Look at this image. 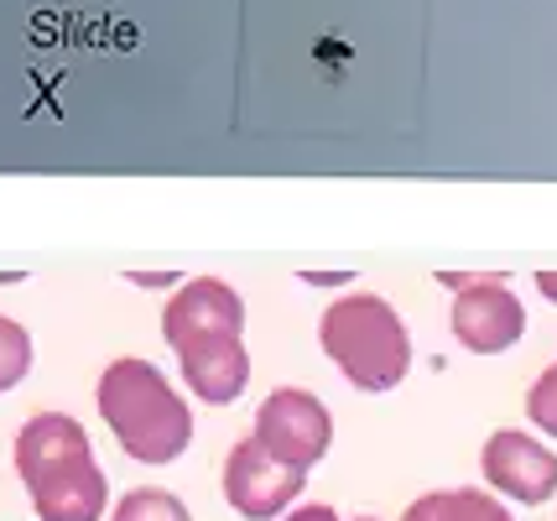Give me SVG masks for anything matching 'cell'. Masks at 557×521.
Masks as SVG:
<instances>
[{"instance_id":"7","label":"cell","mask_w":557,"mask_h":521,"mask_svg":"<svg viewBox=\"0 0 557 521\" xmlns=\"http://www.w3.org/2000/svg\"><path fill=\"white\" fill-rule=\"evenodd\" d=\"M203 334H245V302L230 282L219 276H194L183 282L162 308V339L172 349L203 339Z\"/></svg>"},{"instance_id":"5","label":"cell","mask_w":557,"mask_h":521,"mask_svg":"<svg viewBox=\"0 0 557 521\" xmlns=\"http://www.w3.org/2000/svg\"><path fill=\"white\" fill-rule=\"evenodd\" d=\"M454 339L474 355H500L527 334V308L516 302L506 282L495 276H463L459 293H454Z\"/></svg>"},{"instance_id":"2","label":"cell","mask_w":557,"mask_h":521,"mask_svg":"<svg viewBox=\"0 0 557 521\" xmlns=\"http://www.w3.org/2000/svg\"><path fill=\"white\" fill-rule=\"evenodd\" d=\"M99 418L136 464H172L194 444V412L151 360H110L99 375Z\"/></svg>"},{"instance_id":"8","label":"cell","mask_w":557,"mask_h":521,"mask_svg":"<svg viewBox=\"0 0 557 521\" xmlns=\"http://www.w3.org/2000/svg\"><path fill=\"white\" fill-rule=\"evenodd\" d=\"M480 470L500 496L521 500V506H542V500L557 496V459L516 427L490 438L485 454H480Z\"/></svg>"},{"instance_id":"14","label":"cell","mask_w":557,"mask_h":521,"mask_svg":"<svg viewBox=\"0 0 557 521\" xmlns=\"http://www.w3.org/2000/svg\"><path fill=\"white\" fill-rule=\"evenodd\" d=\"M287 521H339V511H334V506H302V511H292Z\"/></svg>"},{"instance_id":"3","label":"cell","mask_w":557,"mask_h":521,"mask_svg":"<svg viewBox=\"0 0 557 521\" xmlns=\"http://www.w3.org/2000/svg\"><path fill=\"white\" fill-rule=\"evenodd\" d=\"M318 345L360 392H391L412 371V339L396 308L375 293H349L329 302L318 319Z\"/></svg>"},{"instance_id":"10","label":"cell","mask_w":557,"mask_h":521,"mask_svg":"<svg viewBox=\"0 0 557 521\" xmlns=\"http://www.w3.org/2000/svg\"><path fill=\"white\" fill-rule=\"evenodd\" d=\"M401 521H510V511L490 491H433V496H417Z\"/></svg>"},{"instance_id":"16","label":"cell","mask_w":557,"mask_h":521,"mask_svg":"<svg viewBox=\"0 0 557 521\" xmlns=\"http://www.w3.org/2000/svg\"><path fill=\"white\" fill-rule=\"evenodd\" d=\"M364 521H375V517H364Z\"/></svg>"},{"instance_id":"12","label":"cell","mask_w":557,"mask_h":521,"mask_svg":"<svg viewBox=\"0 0 557 521\" xmlns=\"http://www.w3.org/2000/svg\"><path fill=\"white\" fill-rule=\"evenodd\" d=\"M32 334H26L16 319H5L0 313V392H11V386H22L26 371H32Z\"/></svg>"},{"instance_id":"13","label":"cell","mask_w":557,"mask_h":521,"mask_svg":"<svg viewBox=\"0 0 557 521\" xmlns=\"http://www.w3.org/2000/svg\"><path fill=\"white\" fill-rule=\"evenodd\" d=\"M527 418H532L542 433L557 438V365H547V371L532 381V392H527Z\"/></svg>"},{"instance_id":"4","label":"cell","mask_w":557,"mask_h":521,"mask_svg":"<svg viewBox=\"0 0 557 521\" xmlns=\"http://www.w3.org/2000/svg\"><path fill=\"white\" fill-rule=\"evenodd\" d=\"M256 444L267 448L276 464H292V470H313L318 459L334 444V418L329 407L313 397V392H297V386H282L271 392L261 407H256Z\"/></svg>"},{"instance_id":"9","label":"cell","mask_w":557,"mask_h":521,"mask_svg":"<svg viewBox=\"0 0 557 521\" xmlns=\"http://www.w3.org/2000/svg\"><path fill=\"white\" fill-rule=\"evenodd\" d=\"M172 355H177L183 381L194 386V397L203 401V407H230V401L245 392V381H250L245 334H203V339L177 345Z\"/></svg>"},{"instance_id":"6","label":"cell","mask_w":557,"mask_h":521,"mask_svg":"<svg viewBox=\"0 0 557 521\" xmlns=\"http://www.w3.org/2000/svg\"><path fill=\"white\" fill-rule=\"evenodd\" d=\"M308 485V470H292V464H276L256 438H240L224 459V500L250 521L282 517L292 500L302 496Z\"/></svg>"},{"instance_id":"1","label":"cell","mask_w":557,"mask_h":521,"mask_svg":"<svg viewBox=\"0 0 557 521\" xmlns=\"http://www.w3.org/2000/svg\"><path fill=\"white\" fill-rule=\"evenodd\" d=\"M16 474L42 521H99L110 511V485L95 464L89 433L69 412H37L22 422Z\"/></svg>"},{"instance_id":"15","label":"cell","mask_w":557,"mask_h":521,"mask_svg":"<svg viewBox=\"0 0 557 521\" xmlns=\"http://www.w3.org/2000/svg\"><path fill=\"white\" fill-rule=\"evenodd\" d=\"M536 287H542L547 302H557V272H536Z\"/></svg>"},{"instance_id":"11","label":"cell","mask_w":557,"mask_h":521,"mask_svg":"<svg viewBox=\"0 0 557 521\" xmlns=\"http://www.w3.org/2000/svg\"><path fill=\"white\" fill-rule=\"evenodd\" d=\"M110 521H194V517H188V506L172 496V491L141 485V491H125L121 506L110 511Z\"/></svg>"}]
</instances>
